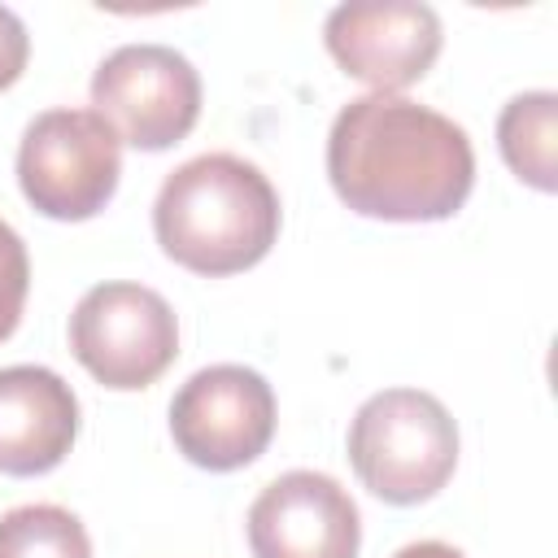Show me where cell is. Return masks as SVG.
<instances>
[{
	"label": "cell",
	"instance_id": "cell-1",
	"mask_svg": "<svg viewBox=\"0 0 558 558\" xmlns=\"http://www.w3.org/2000/svg\"><path fill=\"white\" fill-rule=\"evenodd\" d=\"M327 179L362 218L440 222L466 205L475 153L453 118L392 92H371L331 122Z\"/></svg>",
	"mask_w": 558,
	"mask_h": 558
},
{
	"label": "cell",
	"instance_id": "cell-2",
	"mask_svg": "<svg viewBox=\"0 0 558 558\" xmlns=\"http://www.w3.org/2000/svg\"><path fill=\"white\" fill-rule=\"evenodd\" d=\"M153 235L192 275H240L279 240V196L270 179L235 153H201L161 179Z\"/></svg>",
	"mask_w": 558,
	"mask_h": 558
},
{
	"label": "cell",
	"instance_id": "cell-3",
	"mask_svg": "<svg viewBox=\"0 0 558 558\" xmlns=\"http://www.w3.org/2000/svg\"><path fill=\"white\" fill-rule=\"evenodd\" d=\"M349 462L366 493L388 506L436 497L458 466V423L423 388H384L349 423Z\"/></svg>",
	"mask_w": 558,
	"mask_h": 558
},
{
	"label": "cell",
	"instance_id": "cell-4",
	"mask_svg": "<svg viewBox=\"0 0 558 558\" xmlns=\"http://www.w3.org/2000/svg\"><path fill=\"white\" fill-rule=\"evenodd\" d=\"M118 174L122 144L92 109H48L22 131L17 187L44 218H96L113 201Z\"/></svg>",
	"mask_w": 558,
	"mask_h": 558
},
{
	"label": "cell",
	"instance_id": "cell-5",
	"mask_svg": "<svg viewBox=\"0 0 558 558\" xmlns=\"http://www.w3.org/2000/svg\"><path fill=\"white\" fill-rule=\"evenodd\" d=\"M70 353L96 384L135 392L174 366L179 318L170 301L144 283H96L70 314Z\"/></svg>",
	"mask_w": 558,
	"mask_h": 558
},
{
	"label": "cell",
	"instance_id": "cell-6",
	"mask_svg": "<svg viewBox=\"0 0 558 558\" xmlns=\"http://www.w3.org/2000/svg\"><path fill=\"white\" fill-rule=\"evenodd\" d=\"M92 113L140 153L179 144L201 118V74L166 44L113 48L92 74Z\"/></svg>",
	"mask_w": 558,
	"mask_h": 558
},
{
	"label": "cell",
	"instance_id": "cell-7",
	"mask_svg": "<svg viewBox=\"0 0 558 558\" xmlns=\"http://www.w3.org/2000/svg\"><path fill=\"white\" fill-rule=\"evenodd\" d=\"M170 436L192 466L240 471L257 462L275 436V392L248 366H205L174 392Z\"/></svg>",
	"mask_w": 558,
	"mask_h": 558
},
{
	"label": "cell",
	"instance_id": "cell-8",
	"mask_svg": "<svg viewBox=\"0 0 558 558\" xmlns=\"http://www.w3.org/2000/svg\"><path fill=\"white\" fill-rule=\"evenodd\" d=\"M323 39L349 78H357L375 92H392V96L401 87L418 83L445 44L436 9L418 4V0L336 4L327 13Z\"/></svg>",
	"mask_w": 558,
	"mask_h": 558
},
{
	"label": "cell",
	"instance_id": "cell-9",
	"mask_svg": "<svg viewBox=\"0 0 558 558\" xmlns=\"http://www.w3.org/2000/svg\"><path fill=\"white\" fill-rule=\"evenodd\" d=\"M357 501L323 471H288L248 506L253 558H357Z\"/></svg>",
	"mask_w": 558,
	"mask_h": 558
},
{
	"label": "cell",
	"instance_id": "cell-10",
	"mask_svg": "<svg viewBox=\"0 0 558 558\" xmlns=\"http://www.w3.org/2000/svg\"><path fill=\"white\" fill-rule=\"evenodd\" d=\"M78 436V397L48 366L0 371V475H44L61 466Z\"/></svg>",
	"mask_w": 558,
	"mask_h": 558
},
{
	"label": "cell",
	"instance_id": "cell-11",
	"mask_svg": "<svg viewBox=\"0 0 558 558\" xmlns=\"http://www.w3.org/2000/svg\"><path fill=\"white\" fill-rule=\"evenodd\" d=\"M497 148L506 166L536 192L558 187V96L523 92L497 118Z\"/></svg>",
	"mask_w": 558,
	"mask_h": 558
},
{
	"label": "cell",
	"instance_id": "cell-12",
	"mask_svg": "<svg viewBox=\"0 0 558 558\" xmlns=\"http://www.w3.org/2000/svg\"><path fill=\"white\" fill-rule=\"evenodd\" d=\"M0 558H92V541L61 506H17L0 514Z\"/></svg>",
	"mask_w": 558,
	"mask_h": 558
},
{
	"label": "cell",
	"instance_id": "cell-13",
	"mask_svg": "<svg viewBox=\"0 0 558 558\" xmlns=\"http://www.w3.org/2000/svg\"><path fill=\"white\" fill-rule=\"evenodd\" d=\"M26 288H31V257L22 235L0 218V340H9L22 323V305H26Z\"/></svg>",
	"mask_w": 558,
	"mask_h": 558
},
{
	"label": "cell",
	"instance_id": "cell-14",
	"mask_svg": "<svg viewBox=\"0 0 558 558\" xmlns=\"http://www.w3.org/2000/svg\"><path fill=\"white\" fill-rule=\"evenodd\" d=\"M26 57H31V35H26L22 17L0 4V92H9L22 78Z\"/></svg>",
	"mask_w": 558,
	"mask_h": 558
},
{
	"label": "cell",
	"instance_id": "cell-15",
	"mask_svg": "<svg viewBox=\"0 0 558 558\" xmlns=\"http://www.w3.org/2000/svg\"><path fill=\"white\" fill-rule=\"evenodd\" d=\"M392 558H466V554L445 541H414V545H401Z\"/></svg>",
	"mask_w": 558,
	"mask_h": 558
}]
</instances>
